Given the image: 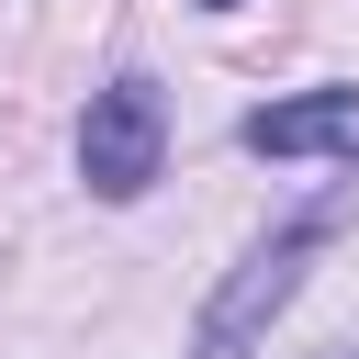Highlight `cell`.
Wrapping results in <instances>:
<instances>
[{
    "label": "cell",
    "mask_w": 359,
    "mask_h": 359,
    "mask_svg": "<svg viewBox=\"0 0 359 359\" xmlns=\"http://www.w3.org/2000/svg\"><path fill=\"white\" fill-rule=\"evenodd\" d=\"M157 146H168V112H157V90H146V79H112V90H90L79 168H90V191H101V202H135V191L157 180Z\"/></svg>",
    "instance_id": "obj_1"
},
{
    "label": "cell",
    "mask_w": 359,
    "mask_h": 359,
    "mask_svg": "<svg viewBox=\"0 0 359 359\" xmlns=\"http://www.w3.org/2000/svg\"><path fill=\"white\" fill-rule=\"evenodd\" d=\"M325 224H337V213H303V224H280V236H269V247L236 269V292L202 314V348H191V359H247V337H258V325L292 303V280H303V258L325 247Z\"/></svg>",
    "instance_id": "obj_2"
},
{
    "label": "cell",
    "mask_w": 359,
    "mask_h": 359,
    "mask_svg": "<svg viewBox=\"0 0 359 359\" xmlns=\"http://www.w3.org/2000/svg\"><path fill=\"white\" fill-rule=\"evenodd\" d=\"M247 157H348L359 168V90H303L247 112Z\"/></svg>",
    "instance_id": "obj_3"
},
{
    "label": "cell",
    "mask_w": 359,
    "mask_h": 359,
    "mask_svg": "<svg viewBox=\"0 0 359 359\" xmlns=\"http://www.w3.org/2000/svg\"><path fill=\"white\" fill-rule=\"evenodd\" d=\"M202 11H236V0H202Z\"/></svg>",
    "instance_id": "obj_4"
}]
</instances>
